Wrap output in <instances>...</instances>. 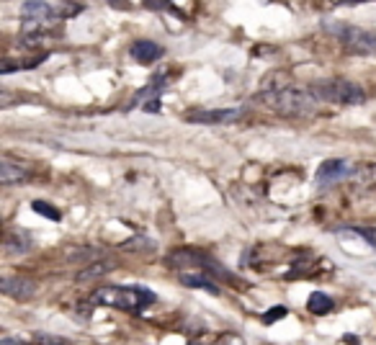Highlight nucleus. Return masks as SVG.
<instances>
[{
	"label": "nucleus",
	"instance_id": "19",
	"mask_svg": "<svg viewBox=\"0 0 376 345\" xmlns=\"http://www.w3.org/2000/svg\"><path fill=\"white\" fill-rule=\"evenodd\" d=\"M83 11H86L83 3H55V13H57L59 21H62V18H75V16L83 13Z\"/></svg>",
	"mask_w": 376,
	"mask_h": 345
},
{
	"label": "nucleus",
	"instance_id": "22",
	"mask_svg": "<svg viewBox=\"0 0 376 345\" xmlns=\"http://www.w3.org/2000/svg\"><path fill=\"white\" fill-rule=\"evenodd\" d=\"M144 8H149V11H173L178 18H186V13H181L173 3H155V0H149V3H144Z\"/></svg>",
	"mask_w": 376,
	"mask_h": 345
},
{
	"label": "nucleus",
	"instance_id": "20",
	"mask_svg": "<svg viewBox=\"0 0 376 345\" xmlns=\"http://www.w3.org/2000/svg\"><path fill=\"white\" fill-rule=\"evenodd\" d=\"M31 209H34L36 214H42V217H47L50 222H59V219H62L59 209H55V206L47 204V201H34V204H31Z\"/></svg>",
	"mask_w": 376,
	"mask_h": 345
},
{
	"label": "nucleus",
	"instance_id": "27",
	"mask_svg": "<svg viewBox=\"0 0 376 345\" xmlns=\"http://www.w3.org/2000/svg\"><path fill=\"white\" fill-rule=\"evenodd\" d=\"M188 345H201V343H196V340H193V343H188Z\"/></svg>",
	"mask_w": 376,
	"mask_h": 345
},
{
	"label": "nucleus",
	"instance_id": "7",
	"mask_svg": "<svg viewBox=\"0 0 376 345\" xmlns=\"http://www.w3.org/2000/svg\"><path fill=\"white\" fill-rule=\"evenodd\" d=\"M171 80H173L171 72H155V75H152V80L144 85L142 91H137L135 98L129 101L124 108H127V111H132L135 106H142L144 108L147 103H155V101H160V93H163V88L171 83Z\"/></svg>",
	"mask_w": 376,
	"mask_h": 345
},
{
	"label": "nucleus",
	"instance_id": "16",
	"mask_svg": "<svg viewBox=\"0 0 376 345\" xmlns=\"http://www.w3.org/2000/svg\"><path fill=\"white\" fill-rule=\"evenodd\" d=\"M6 250H8V253H29V250H31L29 234H26V232L6 234Z\"/></svg>",
	"mask_w": 376,
	"mask_h": 345
},
{
	"label": "nucleus",
	"instance_id": "8",
	"mask_svg": "<svg viewBox=\"0 0 376 345\" xmlns=\"http://www.w3.org/2000/svg\"><path fill=\"white\" fill-rule=\"evenodd\" d=\"M242 116H245V108H209V111H188L183 119L191 121V124L212 127V124H232Z\"/></svg>",
	"mask_w": 376,
	"mask_h": 345
},
{
	"label": "nucleus",
	"instance_id": "3",
	"mask_svg": "<svg viewBox=\"0 0 376 345\" xmlns=\"http://www.w3.org/2000/svg\"><path fill=\"white\" fill-rule=\"evenodd\" d=\"M309 91L319 103H335V106H361L366 103V93L361 85L346 78H322L309 83Z\"/></svg>",
	"mask_w": 376,
	"mask_h": 345
},
{
	"label": "nucleus",
	"instance_id": "11",
	"mask_svg": "<svg viewBox=\"0 0 376 345\" xmlns=\"http://www.w3.org/2000/svg\"><path fill=\"white\" fill-rule=\"evenodd\" d=\"M351 186H353V191H358V193L374 191L376 188V162H363V165H358L353 178H351Z\"/></svg>",
	"mask_w": 376,
	"mask_h": 345
},
{
	"label": "nucleus",
	"instance_id": "18",
	"mask_svg": "<svg viewBox=\"0 0 376 345\" xmlns=\"http://www.w3.org/2000/svg\"><path fill=\"white\" fill-rule=\"evenodd\" d=\"M341 232H351L355 237H363V242L376 250V227H341Z\"/></svg>",
	"mask_w": 376,
	"mask_h": 345
},
{
	"label": "nucleus",
	"instance_id": "25",
	"mask_svg": "<svg viewBox=\"0 0 376 345\" xmlns=\"http://www.w3.org/2000/svg\"><path fill=\"white\" fill-rule=\"evenodd\" d=\"M0 345H29L26 340H21V338H3L0 340Z\"/></svg>",
	"mask_w": 376,
	"mask_h": 345
},
{
	"label": "nucleus",
	"instance_id": "17",
	"mask_svg": "<svg viewBox=\"0 0 376 345\" xmlns=\"http://www.w3.org/2000/svg\"><path fill=\"white\" fill-rule=\"evenodd\" d=\"M124 250H129V253H144V250H147V253H152V250H155V239H149V237H132V239H127V242H124Z\"/></svg>",
	"mask_w": 376,
	"mask_h": 345
},
{
	"label": "nucleus",
	"instance_id": "21",
	"mask_svg": "<svg viewBox=\"0 0 376 345\" xmlns=\"http://www.w3.org/2000/svg\"><path fill=\"white\" fill-rule=\"evenodd\" d=\"M34 345H72L67 338L62 335H50V332H36L34 335Z\"/></svg>",
	"mask_w": 376,
	"mask_h": 345
},
{
	"label": "nucleus",
	"instance_id": "14",
	"mask_svg": "<svg viewBox=\"0 0 376 345\" xmlns=\"http://www.w3.org/2000/svg\"><path fill=\"white\" fill-rule=\"evenodd\" d=\"M181 283L188 286V289H201V291H209V294H220V286L204 273H181Z\"/></svg>",
	"mask_w": 376,
	"mask_h": 345
},
{
	"label": "nucleus",
	"instance_id": "1",
	"mask_svg": "<svg viewBox=\"0 0 376 345\" xmlns=\"http://www.w3.org/2000/svg\"><path fill=\"white\" fill-rule=\"evenodd\" d=\"M258 103L273 108L281 116H312L317 111L319 101L312 96L309 88L291 83H268V91L258 93Z\"/></svg>",
	"mask_w": 376,
	"mask_h": 345
},
{
	"label": "nucleus",
	"instance_id": "6",
	"mask_svg": "<svg viewBox=\"0 0 376 345\" xmlns=\"http://www.w3.org/2000/svg\"><path fill=\"white\" fill-rule=\"evenodd\" d=\"M355 173V165H351L348 160H341V157H333V160H325L317 168V176H314V183L319 188H327V186H335L341 181H351Z\"/></svg>",
	"mask_w": 376,
	"mask_h": 345
},
{
	"label": "nucleus",
	"instance_id": "9",
	"mask_svg": "<svg viewBox=\"0 0 376 345\" xmlns=\"http://www.w3.org/2000/svg\"><path fill=\"white\" fill-rule=\"evenodd\" d=\"M0 291L11 299H18V302H26L36 294V281L34 278H26V276H13V278H3L0 281Z\"/></svg>",
	"mask_w": 376,
	"mask_h": 345
},
{
	"label": "nucleus",
	"instance_id": "23",
	"mask_svg": "<svg viewBox=\"0 0 376 345\" xmlns=\"http://www.w3.org/2000/svg\"><path fill=\"white\" fill-rule=\"evenodd\" d=\"M212 345H245V340H242L237 332H224V335H220Z\"/></svg>",
	"mask_w": 376,
	"mask_h": 345
},
{
	"label": "nucleus",
	"instance_id": "5",
	"mask_svg": "<svg viewBox=\"0 0 376 345\" xmlns=\"http://www.w3.org/2000/svg\"><path fill=\"white\" fill-rule=\"evenodd\" d=\"M325 28L343 44L346 52L353 55H376V31H366L361 26H351L343 21H327Z\"/></svg>",
	"mask_w": 376,
	"mask_h": 345
},
{
	"label": "nucleus",
	"instance_id": "24",
	"mask_svg": "<svg viewBox=\"0 0 376 345\" xmlns=\"http://www.w3.org/2000/svg\"><path fill=\"white\" fill-rule=\"evenodd\" d=\"M281 317H286V307H276V310L266 312V315H263V322H266V324H273L276 319H281Z\"/></svg>",
	"mask_w": 376,
	"mask_h": 345
},
{
	"label": "nucleus",
	"instance_id": "4",
	"mask_svg": "<svg viewBox=\"0 0 376 345\" xmlns=\"http://www.w3.org/2000/svg\"><path fill=\"white\" fill-rule=\"evenodd\" d=\"M168 266H171V268H183V273H191V271H196V273L209 276L212 281H217V278H224V281L234 283V286H240V283H237V278L229 273L227 268L220 266V263L214 261V258H209V255L199 253V250H176V253H171V258H168Z\"/></svg>",
	"mask_w": 376,
	"mask_h": 345
},
{
	"label": "nucleus",
	"instance_id": "10",
	"mask_svg": "<svg viewBox=\"0 0 376 345\" xmlns=\"http://www.w3.org/2000/svg\"><path fill=\"white\" fill-rule=\"evenodd\" d=\"M129 55H132V60L139 64H155L157 60H163L165 50L160 44L149 42V39H139V42H135L129 47Z\"/></svg>",
	"mask_w": 376,
	"mask_h": 345
},
{
	"label": "nucleus",
	"instance_id": "12",
	"mask_svg": "<svg viewBox=\"0 0 376 345\" xmlns=\"http://www.w3.org/2000/svg\"><path fill=\"white\" fill-rule=\"evenodd\" d=\"M119 268V263L116 261H93L88 268H83L78 276H75V281H91V278H101V276L111 273V271H116Z\"/></svg>",
	"mask_w": 376,
	"mask_h": 345
},
{
	"label": "nucleus",
	"instance_id": "26",
	"mask_svg": "<svg viewBox=\"0 0 376 345\" xmlns=\"http://www.w3.org/2000/svg\"><path fill=\"white\" fill-rule=\"evenodd\" d=\"M343 343H346V345H358V338H355V335H346V338H343Z\"/></svg>",
	"mask_w": 376,
	"mask_h": 345
},
{
	"label": "nucleus",
	"instance_id": "2",
	"mask_svg": "<svg viewBox=\"0 0 376 345\" xmlns=\"http://www.w3.org/2000/svg\"><path fill=\"white\" fill-rule=\"evenodd\" d=\"M88 302L93 307H111V310L129 312V315H139L157 302V296L155 291L144 286H101L93 291Z\"/></svg>",
	"mask_w": 376,
	"mask_h": 345
},
{
	"label": "nucleus",
	"instance_id": "15",
	"mask_svg": "<svg viewBox=\"0 0 376 345\" xmlns=\"http://www.w3.org/2000/svg\"><path fill=\"white\" fill-rule=\"evenodd\" d=\"M333 307H335V302L327 294H322V291H314V294H309V299H307V310H309V315H314V317L330 315Z\"/></svg>",
	"mask_w": 376,
	"mask_h": 345
},
{
	"label": "nucleus",
	"instance_id": "13",
	"mask_svg": "<svg viewBox=\"0 0 376 345\" xmlns=\"http://www.w3.org/2000/svg\"><path fill=\"white\" fill-rule=\"evenodd\" d=\"M0 181H3V186L23 183L26 181V170L21 165H13L11 157H3V162H0Z\"/></svg>",
	"mask_w": 376,
	"mask_h": 345
}]
</instances>
